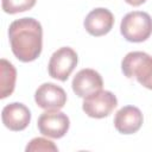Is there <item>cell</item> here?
<instances>
[{"mask_svg": "<svg viewBox=\"0 0 152 152\" xmlns=\"http://www.w3.org/2000/svg\"><path fill=\"white\" fill-rule=\"evenodd\" d=\"M37 106L45 110H59L66 103V93L55 83H43L34 93Z\"/></svg>", "mask_w": 152, "mask_h": 152, "instance_id": "7", "label": "cell"}, {"mask_svg": "<svg viewBox=\"0 0 152 152\" xmlns=\"http://www.w3.org/2000/svg\"><path fill=\"white\" fill-rule=\"evenodd\" d=\"M78 62V57L76 51H74L69 46H63L56 50L49 61L48 71L49 75L58 81H66L70 74L74 71Z\"/></svg>", "mask_w": 152, "mask_h": 152, "instance_id": "4", "label": "cell"}, {"mask_svg": "<svg viewBox=\"0 0 152 152\" xmlns=\"http://www.w3.org/2000/svg\"><path fill=\"white\" fill-rule=\"evenodd\" d=\"M120 32L127 42H145L152 34V18L146 12H129L121 20Z\"/></svg>", "mask_w": 152, "mask_h": 152, "instance_id": "3", "label": "cell"}, {"mask_svg": "<svg viewBox=\"0 0 152 152\" xmlns=\"http://www.w3.org/2000/svg\"><path fill=\"white\" fill-rule=\"evenodd\" d=\"M121 70L127 78H135L142 87L152 90V56L148 53L128 52L121 62Z\"/></svg>", "mask_w": 152, "mask_h": 152, "instance_id": "2", "label": "cell"}, {"mask_svg": "<svg viewBox=\"0 0 152 152\" xmlns=\"http://www.w3.org/2000/svg\"><path fill=\"white\" fill-rule=\"evenodd\" d=\"M128 5H131V6H140V5H142L146 0H125Z\"/></svg>", "mask_w": 152, "mask_h": 152, "instance_id": "15", "label": "cell"}, {"mask_svg": "<svg viewBox=\"0 0 152 152\" xmlns=\"http://www.w3.org/2000/svg\"><path fill=\"white\" fill-rule=\"evenodd\" d=\"M142 121L144 116L141 110L134 106H125L120 108L114 116V126L121 134H133L138 132Z\"/></svg>", "mask_w": 152, "mask_h": 152, "instance_id": "11", "label": "cell"}, {"mask_svg": "<svg viewBox=\"0 0 152 152\" xmlns=\"http://www.w3.org/2000/svg\"><path fill=\"white\" fill-rule=\"evenodd\" d=\"M71 87H72L74 93L78 97L84 99L86 96L102 89L103 80L96 70L87 68V69L80 70L74 76Z\"/></svg>", "mask_w": 152, "mask_h": 152, "instance_id": "10", "label": "cell"}, {"mask_svg": "<svg viewBox=\"0 0 152 152\" xmlns=\"http://www.w3.org/2000/svg\"><path fill=\"white\" fill-rule=\"evenodd\" d=\"M37 0H2L1 6L5 13L15 14L31 10Z\"/></svg>", "mask_w": 152, "mask_h": 152, "instance_id": "13", "label": "cell"}, {"mask_svg": "<svg viewBox=\"0 0 152 152\" xmlns=\"http://www.w3.org/2000/svg\"><path fill=\"white\" fill-rule=\"evenodd\" d=\"M8 39L13 55L27 63L37 59L43 48V28L34 18H20L11 23Z\"/></svg>", "mask_w": 152, "mask_h": 152, "instance_id": "1", "label": "cell"}, {"mask_svg": "<svg viewBox=\"0 0 152 152\" xmlns=\"http://www.w3.org/2000/svg\"><path fill=\"white\" fill-rule=\"evenodd\" d=\"M25 150H26V152H34V151L56 152V151H58V147L51 140H48L45 138H34L27 144Z\"/></svg>", "mask_w": 152, "mask_h": 152, "instance_id": "14", "label": "cell"}, {"mask_svg": "<svg viewBox=\"0 0 152 152\" xmlns=\"http://www.w3.org/2000/svg\"><path fill=\"white\" fill-rule=\"evenodd\" d=\"M37 127L43 135L52 139H59L69 131L70 120L63 112L46 110L38 118Z\"/></svg>", "mask_w": 152, "mask_h": 152, "instance_id": "6", "label": "cell"}, {"mask_svg": "<svg viewBox=\"0 0 152 152\" xmlns=\"http://www.w3.org/2000/svg\"><path fill=\"white\" fill-rule=\"evenodd\" d=\"M118 106L116 96L108 90H97L84 97L82 103L83 112L94 119H102L108 116Z\"/></svg>", "mask_w": 152, "mask_h": 152, "instance_id": "5", "label": "cell"}, {"mask_svg": "<svg viewBox=\"0 0 152 152\" xmlns=\"http://www.w3.org/2000/svg\"><path fill=\"white\" fill-rule=\"evenodd\" d=\"M1 120L6 128L14 132L23 131L31 121V112L24 103L12 102L2 108Z\"/></svg>", "mask_w": 152, "mask_h": 152, "instance_id": "8", "label": "cell"}, {"mask_svg": "<svg viewBox=\"0 0 152 152\" xmlns=\"http://www.w3.org/2000/svg\"><path fill=\"white\" fill-rule=\"evenodd\" d=\"M17 70L7 59H0V99L10 96L15 88Z\"/></svg>", "mask_w": 152, "mask_h": 152, "instance_id": "12", "label": "cell"}, {"mask_svg": "<svg viewBox=\"0 0 152 152\" xmlns=\"http://www.w3.org/2000/svg\"><path fill=\"white\" fill-rule=\"evenodd\" d=\"M83 25L89 34L94 37H101L112 30L114 25V15L109 10L97 7L88 13Z\"/></svg>", "mask_w": 152, "mask_h": 152, "instance_id": "9", "label": "cell"}]
</instances>
